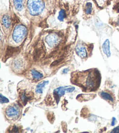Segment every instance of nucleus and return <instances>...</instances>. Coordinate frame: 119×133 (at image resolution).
<instances>
[{
	"instance_id": "dca6fc26",
	"label": "nucleus",
	"mask_w": 119,
	"mask_h": 133,
	"mask_svg": "<svg viewBox=\"0 0 119 133\" xmlns=\"http://www.w3.org/2000/svg\"><path fill=\"white\" fill-rule=\"evenodd\" d=\"M20 98L21 100H22V101L23 102V103H25V104L27 103L28 99H29L28 98V96L26 95V94L25 91H23L22 93H20Z\"/></svg>"
},
{
	"instance_id": "0eeeda50",
	"label": "nucleus",
	"mask_w": 119,
	"mask_h": 133,
	"mask_svg": "<svg viewBox=\"0 0 119 133\" xmlns=\"http://www.w3.org/2000/svg\"><path fill=\"white\" fill-rule=\"evenodd\" d=\"M76 52L78 56L81 58H86L88 54L85 47L83 46H77L76 47Z\"/></svg>"
},
{
	"instance_id": "4be33fe9",
	"label": "nucleus",
	"mask_w": 119,
	"mask_h": 133,
	"mask_svg": "<svg viewBox=\"0 0 119 133\" xmlns=\"http://www.w3.org/2000/svg\"><path fill=\"white\" fill-rule=\"evenodd\" d=\"M117 23H118V25H119V19H118V21H117Z\"/></svg>"
},
{
	"instance_id": "2eb2a0df",
	"label": "nucleus",
	"mask_w": 119,
	"mask_h": 133,
	"mask_svg": "<svg viewBox=\"0 0 119 133\" xmlns=\"http://www.w3.org/2000/svg\"><path fill=\"white\" fill-rule=\"evenodd\" d=\"M66 11L63 9H61L60 11L59 12V14L58 16V19L59 21H61V22H62V21H63L64 19L66 18Z\"/></svg>"
},
{
	"instance_id": "1a4fd4ad",
	"label": "nucleus",
	"mask_w": 119,
	"mask_h": 133,
	"mask_svg": "<svg viewBox=\"0 0 119 133\" xmlns=\"http://www.w3.org/2000/svg\"><path fill=\"white\" fill-rule=\"evenodd\" d=\"M99 95L102 98L106 100V101H109L110 102H114V98L112 95L108 92L102 91L99 92Z\"/></svg>"
},
{
	"instance_id": "ddd939ff",
	"label": "nucleus",
	"mask_w": 119,
	"mask_h": 133,
	"mask_svg": "<svg viewBox=\"0 0 119 133\" xmlns=\"http://www.w3.org/2000/svg\"><path fill=\"white\" fill-rule=\"evenodd\" d=\"M31 74H32L33 78L35 80H40L43 77V75L41 72L35 70H31Z\"/></svg>"
},
{
	"instance_id": "aec40b11",
	"label": "nucleus",
	"mask_w": 119,
	"mask_h": 133,
	"mask_svg": "<svg viewBox=\"0 0 119 133\" xmlns=\"http://www.w3.org/2000/svg\"><path fill=\"white\" fill-rule=\"evenodd\" d=\"M68 71H69L68 69H65V70H63V73H65V74H66V73H67V72H68Z\"/></svg>"
},
{
	"instance_id": "4468645a",
	"label": "nucleus",
	"mask_w": 119,
	"mask_h": 133,
	"mask_svg": "<svg viewBox=\"0 0 119 133\" xmlns=\"http://www.w3.org/2000/svg\"><path fill=\"white\" fill-rule=\"evenodd\" d=\"M84 12L87 15H90L92 12V5L91 2H87L84 7Z\"/></svg>"
},
{
	"instance_id": "6ab92c4d",
	"label": "nucleus",
	"mask_w": 119,
	"mask_h": 133,
	"mask_svg": "<svg viewBox=\"0 0 119 133\" xmlns=\"http://www.w3.org/2000/svg\"><path fill=\"white\" fill-rule=\"evenodd\" d=\"M116 123H117V120H116V118L115 117H113L112 121H111V125H112V126H113V125H115L116 124Z\"/></svg>"
},
{
	"instance_id": "7ed1b4c3",
	"label": "nucleus",
	"mask_w": 119,
	"mask_h": 133,
	"mask_svg": "<svg viewBox=\"0 0 119 133\" xmlns=\"http://www.w3.org/2000/svg\"><path fill=\"white\" fill-rule=\"evenodd\" d=\"M27 33V29L23 25H18L14 28L12 32V39L14 42L19 43L22 42Z\"/></svg>"
},
{
	"instance_id": "9b49d317",
	"label": "nucleus",
	"mask_w": 119,
	"mask_h": 133,
	"mask_svg": "<svg viewBox=\"0 0 119 133\" xmlns=\"http://www.w3.org/2000/svg\"><path fill=\"white\" fill-rule=\"evenodd\" d=\"M14 6L18 11H22L23 9L24 0H13Z\"/></svg>"
},
{
	"instance_id": "f03ea898",
	"label": "nucleus",
	"mask_w": 119,
	"mask_h": 133,
	"mask_svg": "<svg viewBox=\"0 0 119 133\" xmlns=\"http://www.w3.org/2000/svg\"><path fill=\"white\" fill-rule=\"evenodd\" d=\"M27 6L28 12L32 16L40 15L45 8L42 0H27Z\"/></svg>"
},
{
	"instance_id": "f8f14e48",
	"label": "nucleus",
	"mask_w": 119,
	"mask_h": 133,
	"mask_svg": "<svg viewBox=\"0 0 119 133\" xmlns=\"http://www.w3.org/2000/svg\"><path fill=\"white\" fill-rule=\"evenodd\" d=\"M47 83H48V81H47L39 83L35 88V92L38 94H42L43 92L44 88L46 86V85L47 84Z\"/></svg>"
},
{
	"instance_id": "20e7f679",
	"label": "nucleus",
	"mask_w": 119,
	"mask_h": 133,
	"mask_svg": "<svg viewBox=\"0 0 119 133\" xmlns=\"http://www.w3.org/2000/svg\"><path fill=\"white\" fill-rule=\"evenodd\" d=\"M5 115L10 120L17 119L20 115V109L16 104L8 106L5 110Z\"/></svg>"
},
{
	"instance_id": "39448f33",
	"label": "nucleus",
	"mask_w": 119,
	"mask_h": 133,
	"mask_svg": "<svg viewBox=\"0 0 119 133\" xmlns=\"http://www.w3.org/2000/svg\"><path fill=\"white\" fill-rule=\"evenodd\" d=\"M59 37L55 33H51L46 37V42L49 47H53L58 43Z\"/></svg>"
},
{
	"instance_id": "6e6552de",
	"label": "nucleus",
	"mask_w": 119,
	"mask_h": 133,
	"mask_svg": "<svg viewBox=\"0 0 119 133\" xmlns=\"http://www.w3.org/2000/svg\"><path fill=\"white\" fill-rule=\"evenodd\" d=\"M102 48L104 54H105L108 57H109L111 55V53L110 51V42H109V40L108 39H106L105 41L104 42L103 44H102Z\"/></svg>"
},
{
	"instance_id": "412c9836",
	"label": "nucleus",
	"mask_w": 119,
	"mask_h": 133,
	"mask_svg": "<svg viewBox=\"0 0 119 133\" xmlns=\"http://www.w3.org/2000/svg\"><path fill=\"white\" fill-rule=\"evenodd\" d=\"M117 11H118V12H119V6H118V9H117Z\"/></svg>"
},
{
	"instance_id": "f257e3e1",
	"label": "nucleus",
	"mask_w": 119,
	"mask_h": 133,
	"mask_svg": "<svg viewBox=\"0 0 119 133\" xmlns=\"http://www.w3.org/2000/svg\"><path fill=\"white\" fill-rule=\"evenodd\" d=\"M101 81V75L98 69H90L71 73V82L79 87L85 92H94L98 89Z\"/></svg>"
},
{
	"instance_id": "a211bd4d",
	"label": "nucleus",
	"mask_w": 119,
	"mask_h": 133,
	"mask_svg": "<svg viewBox=\"0 0 119 133\" xmlns=\"http://www.w3.org/2000/svg\"><path fill=\"white\" fill-rule=\"evenodd\" d=\"M111 132H115V133H119V126L116 127L115 129L112 130V131H111Z\"/></svg>"
},
{
	"instance_id": "f3484780",
	"label": "nucleus",
	"mask_w": 119,
	"mask_h": 133,
	"mask_svg": "<svg viewBox=\"0 0 119 133\" xmlns=\"http://www.w3.org/2000/svg\"><path fill=\"white\" fill-rule=\"evenodd\" d=\"M0 102H1V103L3 104L5 103H8L9 100L7 99L6 97L4 96L2 94L0 95Z\"/></svg>"
},
{
	"instance_id": "423d86ee",
	"label": "nucleus",
	"mask_w": 119,
	"mask_h": 133,
	"mask_svg": "<svg viewBox=\"0 0 119 133\" xmlns=\"http://www.w3.org/2000/svg\"><path fill=\"white\" fill-rule=\"evenodd\" d=\"M67 92V89L66 87H60L54 89V97L55 98L57 102H58L61 97L63 96Z\"/></svg>"
},
{
	"instance_id": "9d476101",
	"label": "nucleus",
	"mask_w": 119,
	"mask_h": 133,
	"mask_svg": "<svg viewBox=\"0 0 119 133\" xmlns=\"http://www.w3.org/2000/svg\"><path fill=\"white\" fill-rule=\"evenodd\" d=\"M2 25L4 26V28L6 29H8V28L11 26V18L8 15H4L2 18Z\"/></svg>"
}]
</instances>
